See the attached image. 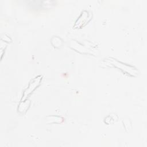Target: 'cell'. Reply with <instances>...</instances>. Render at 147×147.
<instances>
[{
  "label": "cell",
  "instance_id": "cell-1",
  "mask_svg": "<svg viewBox=\"0 0 147 147\" xmlns=\"http://www.w3.org/2000/svg\"><path fill=\"white\" fill-rule=\"evenodd\" d=\"M41 80L42 76L41 75H38L31 80V81L29 83L27 88L24 92L21 100L25 99L38 86H39Z\"/></svg>",
  "mask_w": 147,
  "mask_h": 147
},
{
  "label": "cell",
  "instance_id": "cell-2",
  "mask_svg": "<svg viewBox=\"0 0 147 147\" xmlns=\"http://www.w3.org/2000/svg\"><path fill=\"white\" fill-rule=\"evenodd\" d=\"M91 14L86 10L83 11L78 17L74 25L75 28H80L86 25L91 19Z\"/></svg>",
  "mask_w": 147,
  "mask_h": 147
}]
</instances>
